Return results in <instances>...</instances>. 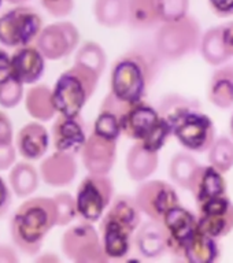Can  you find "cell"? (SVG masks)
Returning a JSON list of instances; mask_svg holds the SVG:
<instances>
[{"label": "cell", "instance_id": "cell-1", "mask_svg": "<svg viewBox=\"0 0 233 263\" xmlns=\"http://www.w3.org/2000/svg\"><path fill=\"white\" fill-rule=\"evenodd\" d=\"M58 207L53 197H32L16 209L10 222L12 242L25 255L40 252L45 236L58 225Z\"/></svg>", "mask_w": 233, "mask_h": 263}, {"label": "cell", "instance_id": "cell-2", "mask_svg": "<svg viewBox=\"0 0 233 263\" xmlns=\"http://www.w3.org/2000/svg\"><path fill=\"white\" fill-rule=\"evenodd\" d=\"M141 211L135 196L119 195L100 221V237L109 259H123L132 248V236L140 225Z\"/></svg>", "mask_w": 233, "mask_h": 263}, {"label": "cell", "instance_id": "cell-3", "mask_svg": "<svg viewBox=\"0 0 233 263\" xmlns=\"http://www.w3.org/2000/svg\"><path fill=\"white\" fill-rule=\"evenodd\" d=\"M152 80V65L141 52L118 58L110 73V93L117 100L133 106L143 102Z\"/></svg>", "mask_w": 233, "mask_h": 263}, {"label": "cell", "instance_id": "cell-4", "mask_svg": "<svg viewBox=\"0 0 233 263\" xmlns=\"http://www.w3.org/2000/svg\"><path fill=\"white\" fill-rule=\"evenodd\" d=\"M99 78L95 71L77 63L63 71L52 88V103L58 114L80 117L96 90Z\"/></svg>", "mask_w": 233, "mask_h": 263}, {"label": "cell", "instance_id": "cell-5", "mask_svg": "<svg viewBox=\"0 0 233 263\" xmlns=\"http://www.w3.org/2000/svg\"><path fill=\"white\" fill-rule=\"evenodd\" d=\"M122 133L154 152H159L173 135L172 126L162 118L159 111L144 102L133 104L125 112Z\"/></svg>", "mask_w": 233, "mask_h": 263}, {"label": "cell", "instance_id": "cell-6", "mask_svg": "<svg viewBox=\"0 0 233 263\" xmlns=\"http://www.w3.org/2000/svg\"><path fill=\"white\" fill-rule=\"evenodd\" d=\"M202 36L201 25L191 15L162 22L155 36L156 52L166 61H178L201 45Z\"/></svg>", "mask_w": 233, "mask_h": 263}, {"label": "cell", "instance_id": "cell-7", "mask_svg": "<svg viewBox=\"0 0 233 263\" xmlns=\"http://www.w3.org/2000/svg\"><path fill=\"white\" fill-rule=\"evenodd\" d=\"M41 30L43 18L29 6H16L0 15V44L7 48L30 45Z\"/></svg>", "mask_w": 233, "mask_h": 263}, {"label": "cell", "instance_id": "cell-8", "mask_svg": "<svg viewBox=\"0 0 233 263\" xmlns=\"http://www.w3.org/2000/svg\"><path fill=\"white\" fill-rule=\"evenodd\" d=\"M113 195L114 186L109 176L89 173L78 185L76 195L78 217L91 223L102 219L113 201Z\"/></svg>", "mask_w": 233, "mask_h": 263}, {"label": "cell", "instance_id": "cell-9", "mask_svg": "<svg viewBox=\"0 0 233 263\" xmlns=\"http://www.w3.org/2000/svg\"><path fill=\"white\" fill-rule=\"evenodd\" d=\"M61 247L63 254L76 263H106L110 260L103 248L102 237L91 222L82 221L66 230Z\"/></svg>", "mask_w": 233, "mask_h": 263}, {"label": "cell", "instance_id": "cell-10", "mask_svg": "<svg viewBox=\"0 0 233 263\" xmlns=\"http://www.w3.org/2000/svg\"><path fill=\"white\" fill-rule=\"evenodd\" d=\"M173 136L189 152L209 151L216 141V126L209 115L193 110L177 121L172 127Z\"/></svg>", "mask_w": 233, "mask_h": 263}, {"label": "cell", "instance_id": "cell-11", "mask_svg": "<svg viewBox=\"0 0 233 263\" xmlns=\"http://www.w3.org/2000/svg\"><path fill=\"white\" fill-rule=\"evenodd\" d=\"M135 199L140 211L155 221H162L170 210L180 204L174 186L162 180L144 181L136 191Z\"/></svg>", "mask_w": 233, "mask_h": 263}, {"label": "cell", "instance_id": "cell-12", "mask_svg": "<svg viewBox=\"0 0 233 263\" xmlns=\"http://www.w3.org/2000/svg\"><path fill=\"white\" fill-rule=\"evenodd\" d=\"M34 43L45 59L59 61L62 58L69 57L77 48L80 32L71 22H57L43 28Z\"/></svg>", "mask_w": 233, "mask_h": 263}, {"label": "cell", "instance_id": "cell-13", "mask_svg": "<svg viewBox=\"0 0 233 263\" xmlns=\"http://www.w3.org/2000/svg\"><path fill=\"white\" fill-rule=\"evenodd\" d=\"M162 223L166 230L168 251L177 258L184 259L187 247L199 230L198 217L188 209L178 204L165 215Z\"/></svg>", "mask_w": 233, "mask_h": 263}, {"label": "cell", "instance_id": "cell-14", "mask_svg": "<svg viewBox=\"0 0 233 263\" xmlns=\"http://www.w3.org/2000/svg\"><path fill=\"white\" fill-rule=\"evenodd\" d=\"M198 225L203 233L222 238L233 230V203L229 197H216L198 207Z\"/></svg>", "mask_w": 233, "mask_h": 263}, {"label": "cell", "instance_id": "cell-15", "mask_svg": "<svg viewBox=\"0 0 233 263\" xmlns=\"http://www.w3.org/2000/svg\"><path fill=\"white\" fill-rule=\"evenodd\" d=\"M81 159L88 173L109 176L117 159V141L103 139L92 132L82 148Z\"/></svg>", "mask_w": 233, "mask_h": 263}, {"label": "cell", "instance_id": "cell-16", "mask_svg": "<svg viewBox=\"0 0 233 263\" xmlns=\"http://www.w3.org/2000/svg\"><path fill=\"white\" fill-rule=\"evenodd\" d=\"M51 135L55 151L71 156L81 154L88 139L80 117L59 115L53 122Z\"/></svg>", "mask_w": 233, "mask_h": 263}, {"label": "cell", "instance_id": "cell-17", "mask_svg": "<svg viewBox=\"0 0 233 263\" xmlns=\"http://www.w3.org/2000/svg\"><path fill=\"white\" fill-rule=\"evenodd\" d=\"M45 71V57L36 45H24L12 52V78L24 85L36 84Z\"/></svg>", "mask_w": 233, "mask_h": 263}, {"label": "cell", "instance_id": "cell-18", "mask_svg": "<svg viewBox=\"0 0 233 263\" xmlns=\"http://www.w3.org/2000/svg\"><path fill=\"white\" fill-rule=\"evenodd\" d=\"M135 247L137 252L141 256L148 259L159 258L168 250V238H166V230L162 221H150L144 222L136 230L135 238H133Z\"/></svg>", "mask_w": 233, "mask_h": 263}, {"label": "cell", "instance_id": "cell-19", "mask_svg": "<svg viewBox=\"0 0 233 263\" xmlns=\"http://www.w3.org/2000/svg\"><path fill=\"white\" fill-rule=\"evenodd\" d=\"M224 173L209 164L199 167L193 181L191 193L193 195L196 207L213 200L216 197L226 195V181L222 176Z\"/></svg>", "mask_w": 233, "mask_h": 263}, {"label": "cell", "instance_id": "cell-20", "mask_svg": "<svg viewBox=\"0 0 233 263\" xmlns=\"http://www.w3.org/2000/svg\"><path fill=\"white\" fill-rule=\"evenodd\" d=\"M16 147L22 158L37 160L45 155L49 147V135L39 122L26 123L16 136Z\"/></svg>", "mask_w": 233, "mask_h": 263}, {"label": "cell", "instance_id": "cell-21", "mask_svg": "<svg viewBox=\"0 0 233 263\" xmlns=\"http://www.w3.org/2000/svg\"><path fill=\"white\" fill-rule=\"evenodd\" d=\"M43 180L51 186H65L74 180L77 174V163L74 156L55 152L41 163Z\"/></svg>", "mask_w": 233, "mask_h": 263}, {"label": "cell", "instance_id": "cell-22", "mask_svg": "<svg viewBox=\"0 0 233 263\" xmlns=\"http://www.w3.org/2000/svg\"><path fill=\"white\" fill-rule=\"evenodd\" d=\"M159 164L158 152L150 151L140 143H135L128 151L127 172L131 180L141 182L154 174Z\"/></svg>", "mask_w": 233, "mask_h": 263}, {"label": "cell", "instance_id": "cell-23", "mask_svg": "<svg viewBox=\"0 0 233 263\" xmlns=\"http://www.w3.org/2000/svg\"><path fill=\"white\" fill-rule=\"evenodd\" d=\"M207 98L221 110L233 106V66H222L214 71L207 88Z\"/></svg>", "mask_w": 233, "mask_h": 263}, {"label": "cell", "instance_id": "cell-24", "mask_svg": "<svg viewBox=\"0 0 233 263\" xmlns=\"http://www.w3.org/2000/svg\"><path fill=\"white\" fill-rule=\"evenodd\" d=\"M159 0H128V24L133 29H150L160 24Z\"/></svg>", "mask_w": 233, "mask_h": 263}, {"label": "cell", "instance_id": "cell-25", "mask_svg": "<svg viewBox=\"0 0 233 263\" xmlns=\"http://www.w3.org/2000/svg\"><path fill=\"white\" fill-rule=\"evenodd\" d=\"M199 47L203 59L211 66L224 65L230 58L224 40V25L211 28L203 33Z\"/></svg>", "mask_w": 233, "mask_h": 263}, {"label": "cell", "instance_id": "cell-26", "mask_svg": "<svg viewBox=\"0 0 233 263\" xmlns=\"http://www.w3.org/2000/svg\"><path fill=\"white\" fill-rule=\"evenodd\" d=\"M218 238H214L209 234L203 233L201 229L193 236V238L187 247L184 259L191 263H213L220 258V246Z\"/></svg>", "mask_w": 233, "mask_h": 263}, {"label": "cell", "instance_id": "cell-27", "mask_svg": "<svg viewBox=\"0 0 233 263\" xmlns=\"http://www.w3.org/2000/svg\"><path fill=\"white\" fill-rule=\"evenodd\" d=\"M201 167L196 159L188 152H177L174 154L169 164V176L172 181L180 188L191 191L196 173Z\"/></svg>", "mask_w": 233, "mask_h": 263}, {"label": "cell", "instance_id": "cell-28", "mask_svg": "<svg viewBox=\"0 0 233 263\" xmlns=\"http://www.w3.org/2000/svg\"><path fill=\"white\" fill-rule=\"evenodd\" d=\"M94 14L102 26L118 28L128 22V0H95Z\"/></svg>", "mask_w": 233, "mask_h": 263}, {"label": "cell", "instance_id": "cell-29", "mask_svg": "<svg viewBox=\"0 0 233 263\" xmlns=\"http://www.w3.org/2000/svg\"><path fill=\"white\" fill-rule=\"evenodd\" d=\"M26 108L33 118L40 121H48L52 118L57 112L52 103V90L45 85L32 88L26 98Z\"/></svg>", "mask_w": 233, "mask_h": 263}, {"label": "cell", "instance_id": "cell-30", "mask_svg": "<svg viewBox=\"0 0 233 263\" xmlns=\"http://www.w3.org/2000/svg\"><path fill=\"white\" fill-rule=\"evenodd\" d=\"M199 103L192 100V99L184 98L181 95L172 93L165 96L162 99V102L159 104V114L162 115V118L173 127V125L180 121L184 115L193 110H199Z\"/></svg>", "mask_w": 233, "mask_h": 263}, {"label": "cell", "instance_id": "cell-31", "mask_svg": "<svg viewBox=\"0 0 233 263\" xmlns=\"http://www.w3.org/2000/svg\"><path fill=\"white\" fill-rule=\"evenodd\" d=\"M10 184L20 197H26L39 186V174L32 164L20 162L10 173Z\"/></svg>", "mask_w": 233, "mask_h": 263}, {"label": "cell", "instance_id": "cell-32", "mask_svg": "<svg viewBox=\"0 0 233 263\" xmlns=\"http://www.w3.org/2000/svg\"><path fill=\"white\" fill-rule=\"evenodd\" d=\"M74 63L85 66V67L95 71L100 77L107 65L106 52H104L102 45L98 44V43L86 41L81 45V48L78 49Z\"/></svg>", "mask_w": 233, "mask_h": 263}, {"label": "cell", "instance_id": "cell-33", "mask_svg": "<svg viewBox=\"0 0 233 263\" xmlns=\"http://www.w3.org/2000/svg\"><path fill=\"white\" fill-rule=\"evenodd\" d=\"M209 163L221 173L229 172L233 167V140L225 136L216 139L209 149Z\"/></svg>", "mask_w": 233, "mask_h": 263}, {"label": "cell", "instance_id": "cell-34", "mask_svg": "<svg viewBox=\"0 0 233 263\" xmlns=\"http://www.w3.org/2000/svg\"><path fill=\"white\" fill-rule=\"evenodd\" d=\"M57 201L58 207V225L65 226L73 221L77 217V205H76V197H73L70 193L61 192L53 196Z\"/></svg>", "mask_w": 233, "mask_h": 263}, {"label": "cell", "instance_id": "cell-35", "mask_svg": "<svg viewBox=\"0 0 233 263\" xmlns=\"http://www.w3.org/2000/svg\"><path fill=\"white\" fill-rule=\"evenodd\" d=\"M162 22L178 21L188 15L189 0H159Z\"/></svg>", "mask_w": 233, "mask_h": 263}, {"label": "cell", "instance_id": "cell-36", "mask_svg": "<svg viewBox=\"0 0 233 263\" xmlns=\"http://www.w3.org/2000/svg\"><path fill=\"white\" fill-rule=\"evenodd\" d=\"M22 96H24V84H21L14 78L0 86V106L4 108H12L18 106Z\"/></svg>", "mask_w": 233, "mask_h": 263}, {"label": "cell", "instance_id": "cell-37", "mask_svg": "<svg viewBox=\"0 0 233 263\" xmlns=\"http://www.w3.org/2000/svg\"><path fill=\"white\" fill-rule=\"evenodd\" d=\"M45 11L55 18L69 15L74 8V0H40Z\"/></svg>", "mask_w": 233, "mask_h": 263}, {"label": "cell", "instance_id": "cell-38", "mask_svg": "<svg viewBox=\"0 0 233 263\" xmlns=\"http://www.w3.org/2000/svg\"><path fill=\"white\" fill-rule=\"evenodd\" d=\"M11 78V57L8 55L7 51L0 48V86L4 85Z\"/></svg>", "mask_w": 233, "mask_h": 263}, {"label": "cell", "instance_id": "cell-39", "mask_svg": "<svg viewBox=\"0 0 233 263\" xmlns=\"http://www.w3.org/2000/svg\"><path fill=\"white\" fill-rule=\"evenodd\" d=\"M209 6L214 14L221 18L233 15V0H209Z\"/></svg>", "mask_w": 233, "mask_h": 263}, {"label": "cell", "instance_id": "cell-40", "mask_svg": "<svg viewBox=\"0 0 233 263\" xmlns=\"http://www.w3.org/2000/svg\"><path fill=\"white\" fill-rule=\"evenodd\" d=\"M12 144L11 121L3 111H0V145Z\"/></svg>", "mask_w": 233, "mask_h": 263}, {"label": "cell", "instance_id": "cell-41", "mask_svg": "<svg viewBox=\"0 0 233 263\" xmlns=\"http://www.w3.org/2000/svg\"><path fill=\"white\" fill-rule=\"evenodd\" d=\"M12 203V195L6 181L0 177V218L4 217Z\"/></svg>", "mask_w": 233, "mask_h": 263}, {"label": "cell", "instance_id": "cell-42", "mask_svg": "<svg viewBox=\"0 0 233 263\" xmlns=\"http://www.w3.org/2000/svg\"><path fill=\"white\" fill-rule=\"evenodd\" d=\"M15 160V149L12 144L0 145V170H7Z\"/></svg>", "mask_w": 233, "mask_h": 263}, {"label": "cell", "instance_id": "cell-43", "mask_svg": "<svg viewBox=\"0 0 233 263\" xmlns=\"http://www.w3.org/2000/svg\"><path fill=\"white\" fill-rule=\"evenodd\" d=\"M224 40H225L226 48H228L230 58H233V22L224 25Z\"/></svg>", "mask_w": 233, "mask_h": 263}, {"label": "cell", "instance_id": "cell-44", "mask_svg": "<svg viewBox=\"0 0 233 263\" xmlns=\"http://www.w3.org/2000/svg\"><path fill=\"white\" fill-rule=\"evenodd\" d=\"M6 2L10 4H16V6H21V4H24L25 2H28V0H6Z\"/></svg>", "mask_w": 233, "mask_h": 263}, {"label": "cell", "instance_id": "cell-45", "mask_svg": "<svg viewBox=\"0 0 233 263\" xmlns=\"http://www.w3.org/2000/svg\"><path fill=\"white\" fill-rule=\"evenodd\" d=\"M230 133H232L233 136V115H232V118H230Z\"/></svg>", "mask_w": 233, "mask_h": 263}, {"label": "cell", "instance_id": "cell-46", "mask_svg": "<svg viewBox=\"0 0 233 263\" xmlns=\"http://www.w3.org/2000/svg\"><path fill=\"white\" fill-rule=\"evenodd\" d=\"M2 3H3V0H0V6H2Z\"/></svg>", "mask_w": 233, "mask_h": 263}]
</instances>
